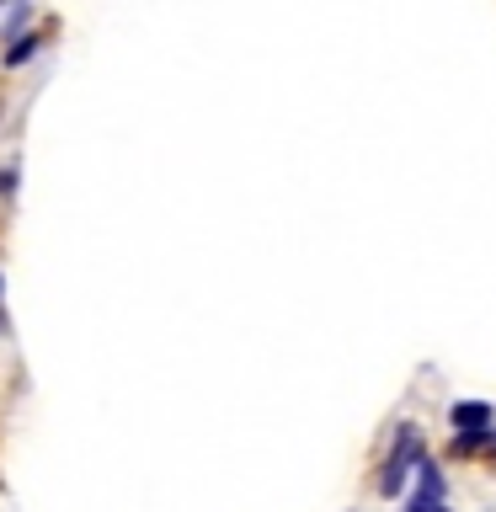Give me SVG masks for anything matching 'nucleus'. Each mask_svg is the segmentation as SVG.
Segmentation results:
<instances>
[{
	"label": "nucleus",
	"instance_id": "obj_5",
	"mask_svg": "<svg viewBox=\"0 0 496 512\" xmlns=\"http://www.w3.org/2000/svg\"><path fill=\"white\" fill-rule=\"evenodd\" d=\"M406 512H448V496H422V491H406Z\"/></svg>",
	"mask_w": 496,
	"mask_h": 512
},
{
	"label": "nucleus",
	"instance_id": "obj_2",
	"mask_svg": "<svg viewBox=\"0 0 496 512\" xmlns=\"http://www.w3.org/2000/svg\"><path fill=\"white\" fill-rule=\"evenodd\" d=\"M448 427H454L459 438H480V432H496V411L486 400H454V406H448Z\"/></svg>",
	"mask_w": 496,
	"mask_h": 512
},
{
	"label": "nucleus",
	"instance_id": "obj_8",
	"mask_svg": "<svg viewBox=\"0 0 496 512\" xmlns=\"http://www.w3.org/2000/svg\"><path fill=\"white\" fill-rule=\"evenodd\" d=\"M491 454H496V443H491Z\"/></svg>",
	"mask_w": 496,
	"mask_h": 512
},
{
	"label": "nucleus",
	"instance_id": "obj_6",
	"mask_svg": "<svg viewBox=\"0 0 496 512\" xmlns=\"http://www.w3.org/2000/svg\"><path fill=\"white\" fill-rule=\"evenodd\" d=\"M27 16H32V6H16V11L6 16V43H16V27H22Z\"/></svg>",
	"mask_w": 496,
	"mask_h": 512
},
{
	"label": "nucleus",
	"instance_id": "obj_7",
	"mask_svg": "<svg viewBox=\"0 0 496 512\" xmlns=\"http://www.w3.org/2000/svg\"><path fill=\"white\" fill-rule=\"evenodd\" d=\"M0 294H6V278H0Z\"/></svg>",
	"mask_w": 496,
	"mask_h": 512
},
{
	"label": "nucleus",
	"instance_id": "obj_1",
	"mask_svg": "<svg viewBox=\"0 0 496 512\" xmlns=\"http://www.w3.org/2000/svg\"><path fill=\"white\" fill-rule=\"evenodd\" d=\"M427 459V448H422V427L416 422H400L395 427V443H390V454H384V464H379V475H374V491L379 496H406V480L416 475V464Z\"/></svg>",
	"mask_w": 496,
	"mask_h": 512
},
{
	"label": "nucleus",
	"instance_id": "obj_4",
	"mask_svg": "<svg viewBox=\"0 0 496 512\" xmlns=\"http://www.w3.org/2000/svg\"><path fill=\"white\" fill-rule=\"evenodd\" d=\"M38 43H43V38H32V32H22V38H16V43L6 48V64H11V70H16V64H27L32 54H38Z\"/></svg>",
	"mask_w": 496,
	"mask_h": 512
},
{
	"label": "nucleus",
	"instance_id": "obj_3",
	"mask_svg": "<svg viewBox=\"0 0 496 512\" xmlns=\"http://www.w3.org/2000/svg\"><path fill=\"white\" fill-rule=\"evenodd\" d=\"M416 491H422V496H448V475H443L438 459H422V464H416Z\"/></svg>",
	"mask_w": 496,
	"mask_h": 512
}]
</instances>
